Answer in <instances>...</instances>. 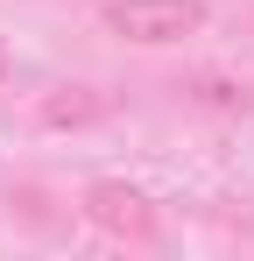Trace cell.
I'll list each match as a JSON object with an SVG mask.
<instances>
[{
  "instance_id": "cell-2",
  "label": "cell",
  "mask_w": 254,
  "mask_h": 261,
  "mask_svg": "<svg viewBox=\"0 0 254 261\" xmlns=\"http://www.w3.org/2000/svg\"><path fill=\"white\" fill-rule=\"evenodd\" d=\"M85 219L99 226V233H120V240H141L148 226H156V205L134 191V184H92L85 191Z\"/></svg>"
},
{
  "instance_id": "cell-3",
  "label": "cell",
  "mask_w": 254,
  "mask_h": 261,
  "mask_svg": "<svg viewBox=\"0 0 254 261\" xmlns=\"http://www.w3.org/2000/svg\"><path fill=\"white\" fill-rule=\"evenodd\" d=\"M42 120H49V127H85V120H99V99L85 85H64L49 106H42Z\"/></svg>"
},
{
  "instance_id": "cell-4",
  "label": "cell",
  "mask_w": 254,
  "mask_h": 261,
  "mask_svg": "<svg viewBox=\"0 0 254 261\" xmlns=\"http://www.w3.org/2000/svg\"><path fill=\"white\" fill-rule=\"evenodd\" d=\"M198 99H205V106H247V85H233V78H198Z\"/></svg>"
},
{
  "instance_id": "cell-5",
  "label": "cell",
  "mask_w": 254,
  "mask_h": 261,
  "mask_svg": "<svg viewBox=\"0 0 254 261\" xmlns=\"http://www.w3.org/2000/svg\"><path fill=\"white\" fill-rule=\"evenodd\" d=\"M7 78H14V49L0 43V85H7Z\"/></svg>"
},
{
  "instance_id": "cell-1",
  "label": "cell",
  "mask_w": 254,
  "mask_h": 261,
  "mask_svg": "<svg viewBox=\"0 0 254 261\" xmlns=\"http://www.w3.org/2000/svg\"><path fill=\"white\" fill-rule=\"evenodd\" d=\"M120 43H141V49H163V43H184L205 29V0H106L99 14Z\"/></svg>"
}]
</instances>
